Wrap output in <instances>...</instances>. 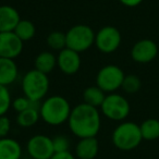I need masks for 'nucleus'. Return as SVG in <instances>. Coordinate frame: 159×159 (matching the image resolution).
Wrapping results in <instances>:
<instances>
[{"label": "nucleus", "instance_id": "18", "mask_svg": "<svg viewBox=\"0 0 159 159\" xmlns=\"http://www.w3.org/2000/svg\"><path fill=\"white\" fill-rule=\"evenodd\" d=\"M39 105V104H38ZM34 105L16 115V123L21 128H32L40 119L39 106Z\"/></svg>", "mask_w": 159, "mask_h": 159}, {"label": "nucleus", "instance_id": "22", "mask_svg": "<svg viewBox=\"0 0 159 159\" xmlns=\"http://www.w3.org/2000/svg\"><path fill=\"white\" fill-rule=\"evenodd\" d=\"M46 43L48 47L52 50L60 51L66 47V33L60 31H53L48 34L46 38Z\"/></svg>", "mask_w": 159, "mask_h": 159}, {"label": "nucleus", "instance_id": "20", "mask_svg": "<svg viewBox=\"0 0 159 159\" xmlns=\"http://www.w3.org/2000/svg\"><path fill=\"white\" fill-rule=\"evenodd\" d=\"M141 134L145 141H155L159 139V120L155 118L146 119L139 124Z\"/></svg>", "mask_w": 159, "mask_h": 159}, {"label": "nucleus", "instance_id": "3", "mask_svg": "<svg viewBox=\"0 0 159 159\" xmlns=\"http://www.w3.org/2000/svg\"><path fill=\"white\" fill-rule=\"evenodd\" d=\"M49 85L50 82L48 74H45L36 69L27 71L21 81L23 95L37 104H40V102L45 99L48 94Z\"/></svg>", "mask_w": 159, "mask_h": 159}, {"label": "nucleus", "instance_id": "28", "mask_svg": "<svg viewBox=\"0 0 159 159\" xmlns=\"http://www.w3.org/2000/svg\"><path fill=\"white\" fill-rule=\"evenodd\" d=\"M50 159H77V158L74 154H72L70 150H68V152H55Z\"/></svg>", "mask_w": 159, "mask_h": 159}, {"label": "nucleus", "instance_id": "27", "mask_svg": "<svg viewBox=\"0 0 159 159\" xmlns=\"http://www.w3.org/2000/svg\"><path fill=\"white\" fill-rule=\"evenodd\" d=\"M11 130V121L7 116L0 117V139L7 137Z\"/></svg>", "mask_w": 159, "mask_h": 159}, {"label": "nucleus", "instance_id": "29", "mask_svg": "<svg viewBox=\"0 0 159 159\" xmlns=\"http://www.w3.org/2000/svg\"><path fill=\"white\" fill-rule=\"evenodd\" d=\"M119 1L121 5L125 6V7L134 8V7H137V6L141 5L144 0H119Z\"/></svg>", "mask_w": 159, "mask_h": 159}, {"label": "nucleus", "instance_id": "7", "mask_svg": "<svg viewBox=\"0 0 159 159\" xmlns=\"http://www.w3.org/2000/svg\"><path fill=\"white\" fill-rule=\"evenodd\" d=\"M123 70L116 64H107L102 66L96 75V85L106 94L116 93L121 89L124 80Z\"/></svg>", "mask_w": 159, "mask_h": 159}, {"label": "nucleus", "instance_id": "26", "mask_svg": "<svg viewBox=\"0 0 159 159\" xmlns=\"http://www.w3.org/2000/svg\"><path fill=\"white\" fill-rule=\"evenodd\" d=\"M52 145L55 152H68L70 148V139L66 135H57L52 139Z\"/></svg>", "mask_w": 159, "mask_h": 159}, {"label": "nucleus", "instance_id": "25", "mask_svg": "<svg viewBox=\"0 0 159 159\" xmlns=\"http://www.w3.org/2000/svg\"><path fill=\"white\" fill-rule=\"evenodd\" d=\"M34 105H38L37 102H33L31 99H29L27 97H25L24 95L20 96V97H16V99L12 100L11 107L14 111L16 112H21V111L25 110V109L30 108V107L34 106Z\"/></svg>", "mask_w": 159, "mask_h": 159}, {"label": "nucleus", "instance_id": "10", "mask_svg": "<svg viewBox=\"0 0 159 159\" xmlns=\"http://www.w3.org/2000/svg\"><path fill=\"white\" fill-rule=\"evenodd\" d=\"M158 45L152 39L144 38L133 45L131 49V58L139 64H146L155 60L158 55Z\"/></svg>", "mask_w": 159, "mask_h": 159}, {"label": "nucleus", "instance_id": "24", "mask_svg": "<svg viewBox=\"0 0 159 159\" xmlns=\"http://www.w3.org/2000/svg\"><path fill=\"white\" fill-rule=\"evenodd\" d=\"M12 98L7 86L0 85V117L6 116L11 108Z\"/></svg>", "mask_w": 159, "mask_h": 159}, {"label": "nucleus", "instance_id": "21", "mask_svg": "<svg viewBox=\"0 0 159 159\" xmlns=\"http://www.w3.org/2000/svg\"><path fill=\"white\" fill-rule=\"evenodd\" d=\"M13 32L23 43H25L34 38L36 34V27L32 21L26 20V19H21Z\"/></svg>", "mask_w": 159, "mask_h": 159}, {"label": "nucleus", "instance_id": "13", "mask_svg": "<svg viewBox=\"0 0 159 159\" xmlns=\"http://www.w3.org/2000/svg\"><path fill=\"white\" fill-rule=\"evenodd\" d=\"M99 152V143L97 137L79 139L75 145L74 155L77 159H95Z\"/></svg>", "mask_w": 159, "mask_h": 159}, {"label": "nucleus", "instance_id": "4", "mask_svg": "<svg viewBox=\"0 0 159 159\" xmlns=\"http://www.w3.org/2000/svg\"><path fill=\"white\" fill-rule=\"evenodd\" d=\"M111 141L115 147L122 152L135 149L143 141L139 125L132 121H122L113 130Z\"/></svg>", "mask_w": 159, "mask_h": 159}, {"label": "nucleus", "instance_id": "17", "mask_svg": "<svg viewBox=\"0 0 159 159\" xmlns=\"http://www.w3.org/2000/svg\"><path fill=\"white\" fill-rule=\"evenodd\" d=\"M34 66V69L45 74H49L57 66V56L53 55L51 51H42L36 56Z\"/></svg>", "mask_w": 159, "mask_h": 159}, {"label": "nucleus", "instance_id": "16", "mask_svg": "<svg viewBox=\"0 0 159 159\" xmlns=\"http://www.w3.org/2000/svg\"><path fill=\"white\" fill-rule=\"evenodd\" d=\"M22 146L12 137L0 139V159H21Z\"/></svg>", "mask_w": 159, "mask_h": 159}, {"label": "nucleus", "instance_id": "14", "mask_svg": "<svg viewBox=\"0 0 159 159\" xmlns=\"http://www.w3.org/2000/svg\"><path fill=\"white\" fill-rule=\"evenodd\" d=\"M21 16L19 11L12 6H0V33L3 32H13Z\"/></svg>", "mask_w": 159, "mask_h": 159}, {"label": "nucleus", "instance_id": "8", "mask_svg": "<svg viewBox=\"0 0 159 159\" xmlns=\"http://www.w3.org/2000/svg\"><path fill=\"white\" fill-rule=\"evenodd\" d=\"M122 36L115 26L107 25L99 30L95 36V46L102 53H112L120 47Z\"/></svg>", "mask_w": 159, "mask_h": 159}, {"label": "nucleus", "instance_id": "19", "mask_svg": "<svg viewBox=\"0 0 159 159\" xmlns=\"http://www.w3.org/2000/svg\"><path fill=\"white\" fill-rule=\"evenodd\" d=\"M106 95L107 94L102 89H100L97 85L89 86L83 92V102L89 106L96 107V108H100Z\"/></svg>", "mask_w": 159, "mask_h": 159}, {"label": "nucleus", "instance_id": "6", "mask_svg": "<svg viewBox=\"0 0 159 159\" xmlns=\"http://www.w3.org/2000/svg\"><path fill=\"white\" fill-rule=\"evenodd\" d=\"M100 112L109 120L122 122L129 117L131 106L124 96L118 93L107 94L104 102L100 106Z\"/></svg>", "mask_w": 159, "mask_h": 159}, {"label": "nucleus", "instance_id": "2", "mask_svg": "<svg viewBox=\"0 0 159 159\" xmlns=\"http://www.w3.org/2000/svg\"><path fill=\"white\" fill-rule=\"evenodd\" d=\"M71 110L69 100L60 95L49 96L39 104L40 119L51 126H59L68 122Z\"/></svg>", "mask_w": 159, "mask_h": 159}, {"label": "nucleus", "instance_id": "9", "mask_svg": "<svg viewBox=\"0 0 159 159\" xmlns=\"http://www.w3.org/2000/svg\"><path fill=\"white\" fill-rule=\"evenodd\" d=\"M26 152L32 159H50L55 154L52 139L44 134L33 135L26 143Z\"/></svg>", "mask_w": 159, "mask_h": 159}, {"label": "nucleus", "instance_id": "1", "mask_svg": "<svg viewBox=\"0 0 159 159\" xmlns=\"http://www.w3.org/2000/svg\"><path fill=\"white\" fill-rule=\"evenodd\" d=\"M69 129L79 139L96 137L102 126L99 108L82 102L73 107L68 120Z\"/></svg>", "mask_w": 159, "mask_h": 159}, {"label": "nucleus", "instance_id": "12", "mask_svg": "<svg viewBox=\"0 0 159 159\" xmlns=\"http://www.w3.org/2000/svg\"><path fill=\"white\" fill-rule=\"evenodd\" d=\"M82 64L81 56L79 52L70 48H64L59 51L57 56V66L62 73L66 75H73L79 72Z\"/></svg>", "mask_w": 159, "mask_h": 159}, {"label": "nucleus", "instance_id": "23", "mask_svg": "<svg viewBox=\"0 0 159 159\" xmlns=\"http://www.w3.org/2000/svg\"><path fill=\"white\" fill-rule=\"evenodd\" d=\"M142 81L137 75L129 74L124 76L123 83H122L121 89L125 92L126 94H135L141 89Z\"/></svg>", "mask_w": 159, "mask_h": 159}, {"label": "nucleus", "instance_id": "5", "mask_svg": "<svg viewBox=\"0 0 159 159\" xmlns=\"http://www.w3.org/2000/svg\"><path fill=\"white\" fill-rule=\"evenodd\" d=\"M96 33L86 24H76L69 29L66 33V48L81 53L89 50L95 45Z\"/></svg>", "mask_w": 159, "mask_h": 159}, {"label": "nucleus", "instance_id": "15", "mask_svg": "<svg viewBox=\"0 0 159 159\" xmlns=\"http://www.w3.org/2000/svg\"><path fill=\"white\" fill-rule=\"evenodd\" d=\"M19 68L13 59L0 58V85L9 86L16 81Z\"/></svg>", "mask_w": 159, "mask_h": 159}, {"label": "nucleus", "instance_id": "11", "mask_svg": "<svg viewBox=\"0 0 159 159\" xmlns=\"http://www.w3.org/2000/svg\"><path fill=\"white\" fill-rule=\"evenodd\" d=\"M23 42L14 32L0 33V58L16 59L22 53Z\"/></svg>", "mask_w": 159, "mask_h": 159}]
</instances>
